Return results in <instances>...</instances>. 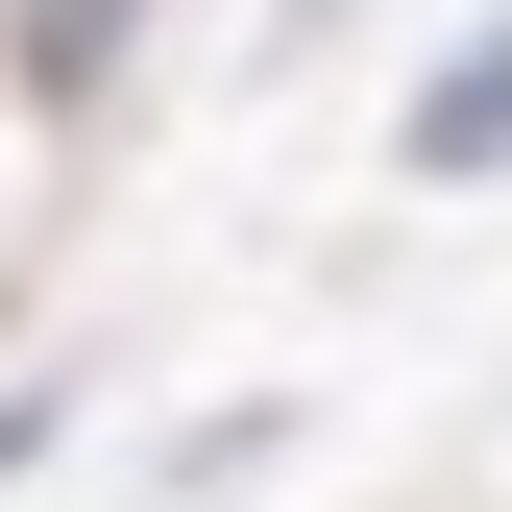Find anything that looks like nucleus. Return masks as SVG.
I'll use <instances>...</instances> for the list:
<instances>
[{
  "instance_id": "f257e3e1",
  "label": "nucleus",
  "mask_w": 512,
  "mask_h": 512,
  "mask_svg": "<svg viewBox=\"0 0 512 512\" xmlns=\"http://www.w3.org/2000/svg\"><path fill=\"white\" fill-rule=\"evenodd\" d=\"M415 147H439V171H488V147H512V49H464V74L415 98Z\"/></svg>"
}]
</instances>
